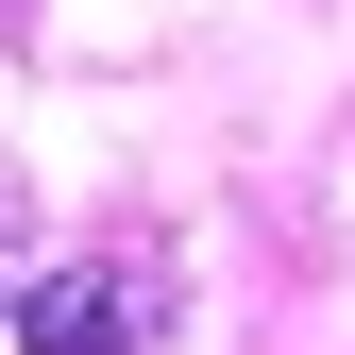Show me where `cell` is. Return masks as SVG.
I'll list each match as a JSON object with an SVG mask.
<instances>
[{
	"instance_id": "6da1fadb",
	"label": "cell",
	"mask_w": 355,
	"mask_h": 355,
	"mask_svg": "<svg viewBox=\"0 0 355 355\" xmlns=\"http://www.w3.org/2000/svg\"><path fill=\"white\" fill-rule=\"evenodd\" d=\"M169 338V271L153 254H85V271L17 288V355H153Z\"/></svg>"
},
{
	"instance_id": "7a4b0ae2",
	"label": "cell",
	"mask_w": 355,
	"mask_h": 355,
	"mask_svg": "<svg viewBox=\"0 0 355 355\" xmlns=\"http://www.w3.org/2000/svg\"><path fill=\"white\" fill-rule=\"evenodd\" d=\"M17 288H34V271H17V237H0V322H17Z\"/></svg>"
}]
</instances>
